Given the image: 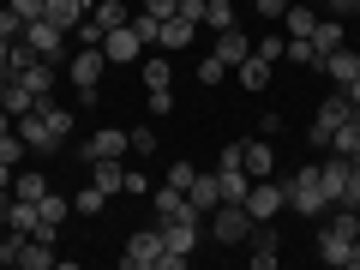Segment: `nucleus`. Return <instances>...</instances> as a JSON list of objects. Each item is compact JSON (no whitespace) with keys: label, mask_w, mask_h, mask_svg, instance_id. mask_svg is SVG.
Segmentation results:
<instances>
[{"label":"nucleus","mask_w":360,"mask_h":270,"mask_svg":"<svg viewBox=\"0 0 360 270\" xmlns=\"http://www.w3.org/2000/svg\"><path fill=\"white\" fill-rule=\"evenodd\" d=\"M127 25H132V37H139L144 49H156V42H162V18H150V13H132Z\"/></svg>","instance_id":"obj_32"},{"label":"nucleus","mask_w":360,"mask_h":270,"mask_svg":"<svg viewBox=\"0 0 360 270\" xmlns=\"http://www.w3.org/2000/svg\"><path fill=\"white\" fill-rule=\"evenodd\" d=\"M354 240H360V210L354 205H330L319 217V258L336 270L354 264Z\"/></svg>","instance_id":"obj_2"},{"label":"nucleus","mask_w":360,"mask_h":270,"mask_svg":"<svg viewBox=\"0 0 360 270\" xmlns=\"http://www.w3.org/2000/svg\"><path fill=\"white\" fill-rule=\"evenodd\" d=\"M276 252H283V234L270 229V222H258V229H252V264L270 270V264H276Z\"/></svg>","instance_id":"obj_21"},{"label":"nucleus","mask_w":360,"mask_h":270,"mask_svg":"<svg viewBox=\"0 0 360 270\" xmlns=\"http://www.w3.org/2000/svg\"><path fill=\"white\" fill-rule=\"evenodd\" d=\"M252 229H258V222H252V210H246L240 198H222V205L210 210V234H217L222 246H234V240H252Z\"/></svg>","instance_id":"obj_4"},{"label":"nucleus","mask_w":360,"mask_h":270,"mask_svg":"<svg viewBox=\"0 0 360 270\" xmlns=\"http://www.w3.org/2000/svg\"><path fill=\"white\" fill-rule=\"evenodd\" d=\"M174 78V60H144V90H162Z\"/></svg>","instance_id":"obj_38"},{"label":"nucleus","mask_w":360,"mask_h":270,"mask_svg":"<svg viewBox=\"0 0 360 270\" xmlns=\"http://www.w3.org/2000/svg\"><path fill=\"white\" fill-rule=\"evenodd\" d=\"M330 13H360V0H324Z\"/></svg>","instance_id":"obj_51"},{"label":"nucleus","mask_w":360,"mask_h":270,"mask_svg":"<svg viewBox=\"0 0 360 270\" xmlns=\"http://www.w3.org/2000/svg\"><path fill=\"white\" fill-rule=\"evenodd\" d=\"M18 84H25L30 96L42 103V96H54V84H60V78H54V66H49V60H30L25 72H18Z\"/></svg>","instance_id":"obj_22"},{"label":"nucleus","mask_w":360,"mask_h":270,"mask_svg":"<svg viewBox=\"0 0 360 270\" xmlns=\"http://www.w3.org/2000/svg\"><path fill=\"white\" fill-rule=\"evenodd\" d=\"M283 30H288V37H312V30H319V6H288Z\"/></svg>","instance_id":"obj_29"},{"label":"nucleus","mask_w":360,"mask_h":270,"mask_svg":"<svg viewBox=\"0 0 360 270\" xmlns=\"http://www.w3.org/2000/svg\"><path fill=\"white\" fill-rule=\"evenodd\" d=\"M150 115H174V90H168V84L150 90Z\"/></svg>","instance_id":"obj_45"},{"label":"nucleus","mask_w":360,"mask_h":270,"mask_svg":"<svg viewBox=\"0 0 360 270\" xmlns=\"http://www.w3.org/2000/svg\"><path fill=\"white\" fill-rule=\"evenodd\" d=\"M6 229H18V234L37 229V198H13V205H6Z\"/></svg>","instance_id":"obj_30"},{"label":"nucleus","mask_w":360,"mask_h":270,"mask_svg":"<svg viewBox=\"0 0 360 270\" xmlns=\"http://www.w3.org/2000/svg\"><path fill=\"white\" fill-rule=\"evenodd\" d=\"M193 37H198V25H193V18H162V42H156V49H162V54H180V49H193Z\"/></svg>","instance_id":"obj_17"},{"label":"nucleus","mask_w":360,"mask_h":270,"mask_svg":"<svg viewBox=\"0 0 360 270\" xmlns=\"http://www.w3.org/2000/svg\"><path fill=\"white\" fill-rule=\"evenodd\" d=\"M193 174H198V168L186 162V156H180V162H168V186H180V193H186V186H193Z\"/></svg>","instance_id":"obj_40"},{"label":"nucleus","mask_w":360,"mask_h":270,"mask_svg":"<svg viewBox=\"0 0 360 270\" xmlns=\"http://www.w3.org/2000/svg\"><path fill=\"white\" fill-rule=\"evenodd\" d=\"M319 66H324V78H330V84H348V78L360 72V49H348V42H342V49H330Z\"/></svg>","instance_id":"obj_16"},{"label":"nucleus","mask_w":360,"mask_h":270,"mask_svg":"<svg viewBox=\"0 0 360 270\" xmlns=\"http://www.w3.org/2000/svg\"><path fill=\"white\" fill-rule=\"evenodd\" d=\"M18 264H25V270H54V264H60V252H54L49 240H30V234H25V252H18Z\"/></svg>","instance_id":"obj_27"},{"label":"nucleus","mask_w":360,"mask_h":270,"mask_svg":"<svg viewBox=\"0 0 360 270\" xmlns=\"http://www.w3.org/2000/svg\"><path fill=\"white\" fill-rule=\"evenodd\" d=\"M186 198H193V210H217V205H222V180H217V174H193Z\"/></svg>","instance_id":"obj_23"},{"label":"nucleus","mask_w":360,"mask_h":270,"mask_svg":"<svg viewBox=\"0 0 360 270\" xmlns=\"http://www.w3.org/2000/svg\"><path fill=\"white\" fill-rule=\"evenodd\" d=\"M288 210H295V217H312V222H319L324 210H330L319 162H312V168H295V174H288Z\"/></svg>","instance_id":"obj_3"},{"label":"nucleus","mask_w":360,"mask_h":270,"mask_svg":"<svg viewBox=\"0 0 360 270\" xmlns=\"http://www.w3.org/2000/svg\"><path fill=\"white\" fill-rule=\"evenodd\" d=\"M72 210H78V217H103V210H108V193H103V186H84V193L72 198Z\"/></svg>","instance_id":"obj_34"},{"label":"nucleus","mask_w":360,"mask_h":270,"mask_svg":"<svg viewBox=\"0 0 360 270\" xmlns=\"http://www.w3.org/2000/svg\"><path fill=\"white\" fill-rule=\"evenodd\" d=\"M6 6H13V13L25 18V25H30V18H42V0H6Z\"/></svg>","instance_id":"obj_47"},{"label":"nucleus","mask_w":360,"mask_h":270,"mask_svg":"<svg viewBox=\"0 0 360 270\" xmlns=\"http://www.w3.org/2000/svg\"><path fill=\"white\" fill-rule=\"evenodd\" d=\"M42 18H54V25L72 37V30L90 18V0H42Z\"/></svg>","instance_id":"obj_13"},{"label":"nucleus","mask_w":360,"mask_h":270,"mask_svg":"<svg viewBox=\"0 0 360 270\" xmlns=\"http://www.w3.org/2000/svg\"><path fill=\"white\" fill-rule=\"evenodd\" d=\"M342 205H354V210H360V156L348 162V193H342Z\"/></svg>","instance_id":"obj_43"},{"label":"nucleus","mask_w":360,"mask_h":270,"mask_svg":"<svg viewBox=\"0 0 360 270\" xmlns=\"http://www.w3.org/2000/svg\"><path fill=\"white\" fill-rule=\"evenodd\" d=\"M127 139H132V150H139V156H150V150H156V127H132Z\"/></svg>","instance_id":"obj_42"},{"label":"nucleus","mask_w":360,"mask_h":270,"mask_svg":"<svg viewBox=\"0 0 360 270\" xmlns=\"http://www.w3.org/2000/svg\"><path fill=\"white\" fill-rule=\"evenodd\" d=\"M222 78H229V66H222L217 54H205V60H198V84H205V90H217Z\"/></svg>","instance_id":"obj_37"},{"label":"nucleus","mask_w":360,"mask_h":270,"mask_svg":"<svg viewBox=\"0 0 360 270\" xmlns=\"http://www.w3.org/2000/svg\"><path fill=\"white\" fill-rule=\"evenodd\" d=\"M252 6H258V13H264V18H270V25H276V18H283V13H288V0H252Z\"/></svg>","instance_id":"obj_49"},{"label":"nucleus","mask_w":360,"mask_h":270,"mask_svg":"<svg viewBox=\"0 0 360 270\" xmlns=\"http://www.w3.org/2000/svg\"><path fill=\"white\" fill-rule=\"evenodd\" d=\"M342 42H348V25H342V18H319V30H312V49H319V60H324L330 49H342Z\"/></svg>","instance_id":"obj_24"},{"label":"nucleus","mask_w":360,"mask_h":270,"mask_svg":"<svg viewBox=\"0 0 360 270\" xmlns=\"http://www.w3.org/2000/svg\"><path fill=\"white\" fill-rule=\"evenodd\" d=\"M0 6H6V0H0Z\"/></svg>","instance_id":"obj_52"},{"label":"nucleus","mask_w":360,"mask_h":270,"mask_svg":"<svg viewBox=\"0 0 360 270\" xmlns=\"http://www.w3.org/2000/svg\"><path fill=\"white\" fill-rule=\"evenodd\" d=\"M319 174H324V198H330V205H342V193H348V156H336V150H324V162H319Z\"/></svg>","instance_id":"obj_14"},{"label":"nucleus","mask_w":360,"mask_h":270,"mask_svg":"<svg viewBox=\"0 0 360 270\" xmlns=\"http://www.w3.org/2000/svg\"><path fill=\"white\" fill-rule=\"evenodd\" d=\"M150 210H156V222H168V217H180V210H193V198L180 193V186H168V180H162V186L150 193ZM198 217H205V210H198Z\"/></svg>","instance_id":"obj_18"},{"label":"nucleus","mask_w":360,"mask_h":270,"mask_svg":"<svg viewBox=\"0 0 360 270\" xmlns=\"http://www.w3.org/2000/svg\"><path fill=\"white\" fill-rule=\"evenodd\" d=\"M103 54H108V66H132L144 54V42L132 37V25H120V30H108V37H103Z\"/></svg>","instance_id":"obj_11"},{"label":"nucleus","mask_w":360,"mask_h":270,"mask_svg":"<svg viewBox=\"0 0 360 270\" xmlns=\"http://www.w3.org/2000/svg\"><path fill=\"white\" fill-rule=\"evenodd\" d=\"M246 210H252V222H270L276 210H288V180H276V174L252 180V193H246Z\"/></svg>","instance_id":"obj_6"},{"label":"nucleus","mask_w":360,"mask_h":270,"mask_svg":"<svg viewBox=\"0 0 360 270\" xmlns=\"http://www.w3.org/2000/svg\"><path fill=\"white\" fill-rule=\"evenodd\" d=\"M0 37H6V42H18V37H25V18H18L13 6H0Z\"/></svg>","instance_id":"obj_41"},{"label":"nucleus","mask_w":360,"mask_h":270,"mask_svg":"<svg viewBox=\"0 0 360 270\" xmlns=\"http://www.w3.org/2000/svg\"><path fill=\"white\" fill-rule=\"evenodd\" d=\"M229 6H234V0H229Z\"/></svg>","instance_id":"obj_53"},{"label":"nucleus","mask_w":360,"mask_h":270,"mask_svg":"<svg viewBox=\"0 0 360 270\" xmlns=\"http://www.w3.org/2000/svg\"><path fill=\"white\" fill-rule=\"evenodd\" d=\"M324 150H336V156H348V162H354V156H360V120H354V115H348V120H342V127H336V132H330V144H324Z\"/></svg>","instance_id":"obj_25"},{"label":"nucleus","mask_w":360,"mask_h":270,"mask_svg":"<svg viewBox=\"0 0 360 270\" xmlns=\"http://www.w3.org/2000/svg\"><path fill=\"white\" fill-rule=\"evenodd\" d=\"M25 42L42 54V60H60V49H66V30L54 25V18H30V25H25Z\"/></svg>","instance_id":"obj_9"},{"label":"nucleus","mask_w":360,"mask_h":270,"mask_svg":"<svg viewBox=\"0 0 360 270\" xmlns=\"http://www.w3.org/2000/svg\"><path fill=\"white\" fill-rule=\"evenodd\" d=\"M103 66H108V54H103V49H78L72 60H66V78H72V90L84 96V103H96V84H103Z\"/></svg>","instance_id":"obj_5"},{"label":"nucleus","mask_w":360,"mask_h":270,"mask_svg":"<svg viewBox=\"0 0 360 270\" xmlns=\"http://www.w3.org/2000/svg\"><path fill=\"white\" fill-rule=\"evenodd\" d=\"M283 60H295V66H319V49H312V37H288Z\"/></svg>","instance_id":"obj_36"},{"label":"nucleus","mask_w":360,"mask_h":270,"mask_svg":"<svg viewBox=\"0 0 360 270\" xmlns=\"http://www.w3.org/2000/svg\"><path fill=\"white\" fill-rule=\"evenodd\" d=\"M205 30H234V6L229 0H205V18H198Z\"/></svg>","instance_id":"obj_33"},{"label":"nucleus","mask_w":360,"mask_h":270,"mask_svg":"<svg viewBox=\"0 0 360 270\" xmlns=\"http://www.w3.org/2000/svg\"><path fill=\"white\" fill-rule=\"evenodd\" d=\"M156 258H162V229H139L127 240V252H120V264L127 270H156Z\"/></svg>","instance_id":"obj_8"},{"label":"nucleus","mask_w":360,"mask_h":270,"mask_svg":"<svg viewBox=\"0 0 360 270\" xmlns=\"http://www.w3.org/2000/svg\"><path fill=\"white\" fill-rule=\"evenodd\" d=\"M13 127H18V139L30 144V156H49V150H60V144L72 139V108H54L49 96H42V103L30 108V115H18Z\"/></svg>","instance_id":"obj_1"},{"label":"nucleus","mask_w":360,"mask_h":270,"mask_svg":"<svg viewBox=\"0 0 360 270\" xmlns=\"http://www.w3.org/2000/svg\"><path fill=\"white\" fill-rule=\"evenodd\" d=\"M127 193H132V198H150V180H144L139 168H127Z\"/></svg>","instance_id":"obj_48"},{"label":"nucleus","mask_w":360,"mask_h":270,"mask_svg":"<svg viewBox=\"0 0 360 270\" xmlns=\"http://www.w3.org/2000/svg\"><path fill=\"white\" fill-rule=\"evenodd\" d=\"M348 115H354V103H348L342 90H330V96H324V103H319V115H312V132H307V139H312V144H319V150H324V144H330V132L342 127Z\"/></svg>","instance_id":"obj_7"},{"label":"nucleus","mask_w":360,"mask_h":270,"mask_svg":"<svg viewBox=\"0 0 360 270\" xmlns=\"http://www.w3.org/2000/svg\"><path fill=\"white\" fill-rule=\"evenodd\" d=\"M139 13H150V18H174V13H180V0H144Z\"/></svg>","instance_id":"obj_44"},{"label":"nucleus","mask_w":360,"mask_h":270,"mask_svg":"<svg viewBox=\"0 0 360 270\" xmlns=\"http://www.w3.org/2000/svg\"><path fill=\"white\" fill-rule=\"evenodd\" d=\"M180 18H193V25H198V18H205V0H180Z\"/></svg>","instance_id":"obj_50"},{"label":"nucleus","mask_w":360,"mask_h":270,"mask_svg":"<svg viewBox=\"0 0 360 270\" xmlns=\"http://www.w3.org/2000/svg\"><path fill=\"white\" fill-rule=\"evenodd\" d=\"M18 252H25V234L6 229V234H0V264H18Z\"/></svg>","instance_id":"obj_39"},{"label":"nucleus","mask_w":360,"mask_h":270,"mask_svg":"<svg viewBox=\"0 0 360 270\" xmlns=\"http://www.w3.org/2000/svg\"><path fill=\"white\" fill-rule=\"evenodd\" d=\"M90 25H96V30L108 37V30H120V25H127V6H120V0H90Z\"/></svg>","instance_id":"obj_26"},{"label":"nucleus","mask_w":360,"mask_h":270,"mask_svg":"<svg viewBox=\"0 0 360 270\" xmlns=\"http://www.w3.org/2000/svg\"><path fill=\"white\" fill-rule=\"evenodd\" d=\"M132 150V139L120 127H103V132H90V144H84V156L96 162V156H127Z\"/></svg>","instance_id":"obj_19"},{"label":"nucleus","mask_w":360,"mask_h":270,"mask_svg":"<svg viewBox=\"0 0 360 270\" xmlns=\"http://www.w3.org/2000/svg\"><path fill=\"white\" fill-rule=\"evenodd\" d=\"M210 54H217L222 66H240L246 54H252V37H246L240 25H234V30H217V49H210Z\"/></svg>","instance_id":"obj_15"},{"label":"nucleus","mask_w":360,"mask_h":270,"mask_svg":"<svg viewBox=\"0 0 360 270\" xmlns=\"http://www.w3.org/2000/svg\"><path fill=\"white\" fill-rule=\"evenodd\" d=\"M234 72H240V90H270V72H276V60H264V54H246L240 66H234Z\"/></svg>","instance_id":"obj_20"},{"label":"nucleus","mask_w":360,"mask_h":270,"mask_svg":"<svg viewBox=\"0 0 360 270\" xmlns=\"http://www.w3.org/2000/svg\"><path fill=\"white\" fill-rule=\"evenodd\" d=\"M49 193V180L37 174V168H25V174H13V198H42Z\"/></svg>","instance_id":"obj_35"},{"label":"nucleus","mask_w":360,"mask_h":270,"mask_svg":"<svg viewBox=\"0 0 360 270\" xmlns=\"http://www.w3.org/2000/svg\"><path fill=\"white\" fill-rule=\"evenodd\" d=\"M37 217H42V222H54V229H60V222L72 217V198H60V193H42V198H37Z\"/></svg>","instance_id":"obj_31"},{"label":"nucleus","mask_w":360,"mask_h":270,"mask_svg":"<svg viewBox=\"0 0 360 270\" xmlns=\"http://www.w3.org/2000/svg\"><path fill=\"white\" fill-rule=\"evenodd\" d=\"M0 108H6V115H30V108H37V96H30L25 84H18V78H6V90H0Z\"/></svg>","instance_id":"obj_28"},{"label":"nucleus","mask_w":360,"mask_h":270,"mask_svg":"<svg viewBox=\"0 0 360 270\" xmlns=\"http://www.w3.org/2000/svg\"><path fill=\"white\" fill-rule=\"evenodd\" d=\"M240 168H246V174H252V180L276 174V144H270L264 132H258V139H246V144H240Z\"/></svg>","instance_id":"obj_10"},{"label":"nucleus","mask_w":360,"mask_h":270,"mask_svg":"<svg viewBox=\"0 0 360 270\" xmlns=\"http://www.w3.org/2000/svg\"><path fill=\"white\" fill-rule=\"evenodd\" d=\"M283 49H288L283 37H264V42H252V54H264V60H283Z\"/></svg>","instance_id":"obj_46"},{"label":"nucleus","mask_w":360,"mask_h":270,"mask_svg":"<svg viewBox=\"0 0 360 270\" xmlns=\"http://www.w3.org/2000/svg\"><path fill=\"white\" fill-rule=\"evenodd\" d=\"M90 186H103L108 198L127 193V162H120V156H96V162H90Z\"/></svg>","instance_id":"obj_12"}]
</instances>
